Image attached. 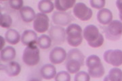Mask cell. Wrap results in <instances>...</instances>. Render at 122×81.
Returning a JSON list of instances; mask_svg holds the SVG:
<instances>
[{
  "instance_id": "obj_1",
  "label": "cell",
  "mask_w": 122,
  "mask_h": 81,
  "mask_svg": "<svg viewBox=\"0 0 122 81\" xmlns=\"http://www.w3.org/2000/svg\"><path fill=\"white\" fill-rule=\"evenodd\" d=\"M83 37L87 41L88 45L94 48L102 46L104 43L103 35L99 32L96 26L93 24L87 25L84 28Z\"/></svg>"
},
{
  "instance_id": "obj_2",
  "label": "cell",
  "mask_w": 122,
  "mask_h": 81,
  "mask_svg": "<svg viewBox=\"0 0 122 81\" xmlns=\"http://www.w3.org/2000/svg\"><path fill=\"white\" fill-rule=\"evenodd\" d=\"M83 31L77 24H71L66 29V40L72 47H77L83 41Z\"/></svg>"
},
{
  "instance_id": "obj_3",
  "label": "cell",
  "mask_w": 122,
  "mask_h": 81,
  "mask_svg": "<svg viewBox=\"0 0 122 81\" xmlns=\"http://www.w3.org/2000/svg\"><path fill=\"white\" fill-rule=\"evenodd\" d=\"M86 65L88 68V74L92 78H100L105 74V68L100 57L96 55H91L86 60Z\"/></svg>"
},
{
  "instance_id": "obj_4",
  "label": "cell",
  "mask_w": 122,
  "mask_h": 81,
  "mask_svg": "<svg viewBox=\"0 0 122 81\" xmlns=\"http://www.w3.org/2000/svg\"><path fill=\"white\" fill-rule=\"evenodd\" d=\"M23 62L29 66H34L40 60L39 49L36 44L28 45L25 49L22 54Z\"/></svg>"
},
{
  "instance_id": "obj_5",
  "label": "cell",
  "mask_w": 122,
  "mask_h": 81,
  "mask_svg": "<svg viewBox=\"0 0 122 81\" xmlns=\"http://www.w3.org/2000/svg\"><path fill=\"white\" fill-rule=\"evenodd\" d=\"M105 33L108 40L115 41L120 39L122 36V22L117 20H112L105 28Z\"/></svg>"
},
{
  "instance_id": "obj_6",
  "label": "cell",
  "mask_w": 122,
  "mask_h": 81,
  "mask_svg": "<svg viewBox=\"0 0 122 81\" xmlns=\"http://www.w3.org/2000/svg\"><path fill=\"white\" fill-rule=\"evenodd\" d=\"M48 34L54 45H61L66 40V30L62 26L52 25L48 30Z\"/></svg>"
},
{
  "instance_id": "obj_7",
  "label": "cell",
  "mask_w": 122,
  "mask_h": 81,
  "mask_svg": "<svg viewBox=\"0 0 122 81\" xmlns=\"http://www.w3.org/2000/svg\"><path fill=\"white\" fill-rule=\"evenodd\" d=\"M74 16L82 21L89 20L92 16V10L83 3L79 2L75 5L73 10Z\"/></svg>"
},
{
  "instance_id": "obj_8",
  "label": "cell",
  "mask_w": 122,
  "mask_h": 81,
  "mask_svg": "<svg viewBox=\"0 0 122 81\" xmlns=\"http://www.w3.org/2000/svg\"><path fill=\"white\" fill-rule=\"evenodd\" d=\"M104 60L107 64L118 67L122 65V51L120 49H109L105 52Z\"/></svg>"
},
{
  "instance_id": "obj_9",
  "label": "cell",
  "mask_w": 122,
  "mask_h": 81,
  "mask_svg": "<svg viewBox=\"0 0 122 81\" xmlns=\"http://www.w3.org/2000/svg\"><path fill=\"white\" fill-rule=\"evenodd\" d=\"M49 18L46 14L41 12L37 14L33 22L34 30L40 33L46 32L49 29Z\"/></svg>"
},
{
  "instance_id": "obj_10",
  "label": "cell",
  "mask_w": 122,
  "mask_h": 81,
  "mask_svg": "<svg viewBox=\"0 0 122 81\" xmlns=\"http://www.w3.org/2000/svg\"><path fill=\"white\" fill-rule=\"evenodd\" d=\"M52 20L56 25L65 26L69 24L73 20V17L70 12L57 11L53 13Z\"/></svg>"
},
{
  "instance_id": "obj_11",
  "label": "cell",
  "mask_w": 122,
  "mask_h": 81,
  "mask_svg": "<svg viewBox=\"0 0 122 81\" xmlns=\"http://www.w3.org/2000/svg\"><path fill=\"white\" fill-rule=\"evenodd\" d=\"M66 52L64 48L55 47L50 52L49 58L53 64H60L62 63L66 58Z\"/></svg>"
},
{
  "instance_id": "obj_12",
  "label": "cell",
  "mask_w": 122,
  "mask_h": 81,
  "mask_svg": "<svg viewBox=\"0 0 122 81\" xmlns=\"http://www.w3.org/2000/svg\"><path fill=\"white\" fill-rule=\"evenodd\" d=\"M1 70H3L9 76H16L20 73L21 66L16 62L11 61L8 64L1 66Z\"/></svg>"
},
{
  "instance_id": "obj_13",
  "label": "cell",
  "mask_w": 122,
  "mask_h": 81,
  "mask_svg": "<svg viewBox=\"0 0 122 81\" xmlns=\"http://www.w3.org/2000/svg\"><path fill=\"white\" fill-rule=\"evenodd\" d=\"M37 34L32 30H26L23 32L21 36V42L24 45H30L37 43Z\"/></svg>"
},
{
  "instance_id": "obj_14",
  "label": "cell",
  "mask_w": 122,
  "mask_h": 81,
  "mask_svg": "<svg viewBox=\"0 0 122 81\" xmlns=\"http://www.w3.org/2000/svg\"><path fill=\"white\" fill-rule=\"evenodd\" d=\"M83 66L81 62L77 59L73 57H66L65 62V67L66 70L70 74L78 72L81 67Z\"/></svg>"
},
{
  "instance_id": "obj_15",
  "label": "cell",
  "mask_w": 122,
  "mask_h": 81,
  "mask_svg": "<svg viewBox=\"0 0 122 81\" xmlns=\"http://www.w3.org/2000/svg\"><path fill=\"white\" fill-rule=\"evenodd\" d=\"M40 75L43 78L46 80L55 78L56 75V70L55 66L52 64H45L40 70Z\"/></svg>"
},
{
  "instance_id": "obj_16",
  "label": "cell",
  "mask_w": 122,
  "mask_h": 81,
  "mask_svg": "<svg viewBox=\"0 0 122 81\" xmlns=\"http://www.w3.org/2000/svg\"><path fill=\"white\" fill-rule=\"evenodd\" d=\"M97 19L98 21L103 25L109 24L113 20V14L109 9H100L97 14Z\"/></svg>"
},
{
  "instance_id": "obj_17",
  "label": "cell",
  "mask_w": 122,
  "mask_h": 81,
  "mask_svg": "<svg viewBox=\"0 0 122 81\" xmlns=\"http://www.w3.org/2000/svg\"><path fill=\"white\" fill-rule=\"evenodd\" d=\"M20 15L22 20L26 23L34 20L36 16L34 10L29 6H23L20 10Z\"/></svg>"
},
{
  "instance_id": "obj_18",
  "label": "cell",
  "mask_w": 122,
  "mask_h": 81,
  "mask_svg": "<svg viewBox=\"0 0 122 81\" xmlns=\"http://www.w3.org/2000/svg\"><path fill=\"white\" fill-rule=\"evenodd\" d=\"M16 50L12 46H7L1 50V60L4 62H11L16 57Z\"/></svg>"
},
{
  "instance_id": "obj_19",
  "label": "cell",
  "mask_w": 122,
  "mask_h": 81,
  "mask_svg": "<svg viewBox=\"0 0 122 81\" xmlns=\"http://www.w3.org/2000/svg\"><path fill=\"white\" fill-rule=\"evenodd\" d=\"M76 0H55L54 6L58 11L66 12L74 7Z\"/></svg>"
},
{
  "instance_id": "obj_20",
  "label": "cell",
  "mask_w": 122,
  "mask_h": 81,
  "mask_svg": "<svg viewBox=\"0 0 122 81\" xmlns=\"http://www.w3.org/2000/svg\"><path fill=\"white\" fill-rule=\"evenodd\" d=\"M5 41L11 45H16L21 40V37L19 33L15 29H9L5 34Z\"/></svg>"
},
{
  "instance_id": "obj_21",
  "label": "cell",
  "mask_w": 122,
  "mask_h": 81,
  "mask_svg": "<svg viewBox=\"0 0 122 81\" xmlns=\"http://www.w3.org/2000/svg\"><path fill=\"white\" fill-rule=\"evenodd\" d=\"M54 8V4L51 0H41L38 4V9L41 13L49 14Z\"/></svg>"
},
{
  "instance_id": "obj_22",
  "label": "cell",
  "mask_w": 122,
  "mask_h": 81,
  "mask_svg": "<svg viewBox=\"0 0 122 81\" xmlns=\"http://www.w3.org/2000/svg\"><path fill=\"white\" fill-rule=\"evenodd\" d=\"M104 81H122V70L118 68H111L109 71V74L105 77Z\"/></svg>"
},
{
  "instance_id": "obj_23",
  "label": "cell",
  "mask_w": 122,
  "mask_h": 81,
  "mask_svg": "<svg viewBox=\"0 0 122 81\" xmlns=\"http://www.w3.org/2000/svg\"><path fill=\"white\" fill-rule=\"evenodd\" d=\"M52 39L49 35L47 34H42L37 38V44L39 48L41 49H49L52 45Z\"/></svg>"
},
{
  "instance_id": "obj_24",
  "label": "cell",
  "mask_w": 122,
  "mask_h": 81,
  "mask_svg": "<svg viewBox=\"0 0 122 81\" xmlns=\"http://www.w3.org/2000/svg\"><path fill=\"white\" fill-rule=\"evenodd\" d=\"M12 24V18L7 14H1L0 25L4 29H9Z\"/></svg>"
},
{
  "instance_id": "obj_25",
  "label": "cell",
  "mask_w": 122,
  "mask_h": 81,
  "mask_svg": "<svg viewBox=\"0 0 122 81\" xmlns=\"http://www.w3.org/2000/svg\"><path fill=\"white\" fill-rule=\"evenodd\" d=\"M56 81H70L71 76L70 73L67 71H61L58 72L55 76Z\"/></svg>"
},
{
  "instance_id": "obj_26",
  "label": "cell",
  "mask_w": 122,
  "mask_h": 81,
  "mask_svg": "<svg viewBox=\"0 0 122 81\" xmlns=\"http://www.w3.org/2000/svg\"><path fill=\"white\" fill-rule=\"evenodd\" d=\"M74 80L75 81H89L90 80V76L85 71H79L76 73Z\"/></svg>"
},
{
  "instance_id": "obj_27",
  "label": "cell",
  "mask_w": 122,
  "mask_h": 81,
  "mask_svg": "<svg viewBox=\"0 0 122 81\" xmlns=\"http://www.w3.org/2000/svg\"><path fill=\"white\" fill-rule=\"evenodd\" d=\"M106 0H90V5L93 8L102 9L105 5Z\"/></svg>"
},
{
  "instance_id": "obj_28",
  "label": "cell",
  "mask_w": 122,
  "mask_h": 81,
  "mask_svg": "<svg viewBox=\"0 0 122 81\" xmlns=\"http://www.w3.org/2000/svg\"><path fill=\"white\" fill-rule=\"evenodd\" d=\"M9 4L14 10H19L23 7V0H10Z\"/></svg>"
},
{
  "instance_id": "obj_29",
  "label": "cell",
  "mask_w": 122,
  "mask_h": 81,
  "mask_svg": "<svg viewBox=\"0 0 122 81\" xmlns=\"http://www.w3.org/2000/svg\"><path fill=\"white\" fill-rule=\"evenodd\" d=\"M116 6L119 10V16L122 22V0H117L116 1Z\"/></svg>"
},
{
  "instance_id": "obj_30",
  "label": "cell",
  "mask_w": 122,
  "mask_h": 81,
  "mask_svg": "<svg viewBox=\"0 0 122 81\" xmlns=\"http://www.w3.org/2000/svg\"><path fill=\"white\" fill-rule=\"evenodd\" d=\"M0 39H1V50L4 49V47L5 45V39L2 36L0 37Z\"/></svg>"
},
{
  "instance_id": "obj_31",
  "label": "cell",
  "mask_w": 122,
  "mask_h": 81,
  "mask_svg": "<svg viewBox=\"0 0 122 81\" xmlns=\"http://www.w3.org/2000/svg\"><path fill=\"white\" fill-rule=\"evenodd\" d=\"M1 1H8V0H1Z\"/></svg>"
}]
</instances>
